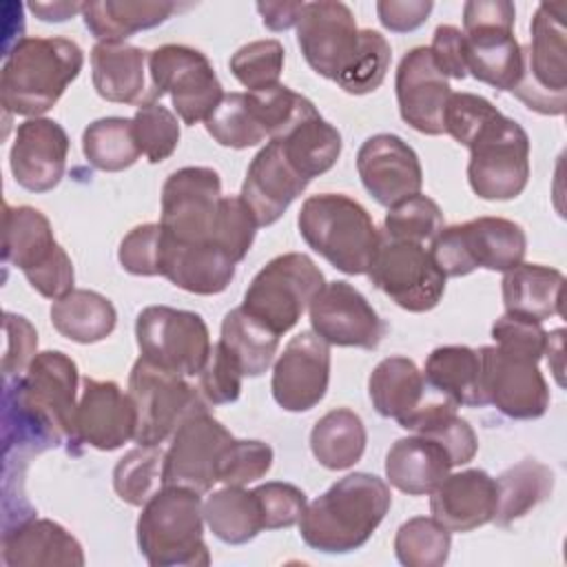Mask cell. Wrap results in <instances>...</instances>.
Here are the masks:
<instances>
[{
    "instance_id": "obj_19",
    "label": "cell",
    "mask_w": 567,
    "mask_h": 567,
    "mask_svg": "<svg viewBox=\"0 0 567 567\" xmlns=\"http://www.w3.org/2000/svg\"><path fill=\"white\" fill-rule=\"evenodd\" d=\"M297 42L315 73L337 80L359 49L354 13L343 2H303L297 22Z\"/></svg>"
},
{
    "instance_id": "obj_21",
    "label": "cell",
    "mask_w": 567,
    "mask_h": 567,
    "mask_svg": "<svg viewBox=\"0 0 567 567\" xmlns=\"http://www.w3.org/2000/svg\"><path fill=\"white\" fill-rule=\"evenodd\" d=\"M330 343L312 330L292 337L272 368V399L286 412L312 410L328 390Z\"/></svg>"
},
{
    "instance_id": "obj_61",
    "label": "cell",
    "mask_w": 567,
    "mask_h": 567,
    "mask_svg": "<svg viewBox=\"0 0 567 567\" xmlns=\"http://www.w3.org/2000/svg\"><path fill=\"white\" fill-rule=\"evenodd\" d=\"M432 7L430 0H379L377 16L388 31L408 33L427 20Z\"/></svg>"
},
{
    "instance_id": "obj_41",
    "label": "cell",
    "mask_w": 567,
    "mask_h": 567,
    "mask_svg": "<svg viewBox=\"0 0 567 567\" xmlns=\"http://www.w3.org/2000/svg\"><path fill=\"white\" fill-rule=\"evenodd\" d=\"M219 343L237 361L244 377H259L277 354L279 334L239 306L224 317Z\"/></svg>"
},
{
    "instance_id": "obj_43",
    "label": "cell",
    "mask_w": 567,
    "mask_h": 567,
    "mask_svg": "<svg viewBox=\"0 0 567 567\" xmlns=\"http://www.w3.org/2000/svg\"><path fill=\"white\" fill-rule=\"evenodd\" d=\"M82 153L86 162L104 173H117L140 159V146L133 133V120L102 117L82 133Z\"/></svg>"
},
{
    "instance_id": "obj_25",
    "label": "cell",
    "mask_w": 567,
    "mask_h": 567,
    "mask_svg": "<svg viewBox=\"0 0 567 567\" xmlns=\"http://www.w3.org/2000/svg\"><path fill=\"white\" fill-rule=\"evenodd\" d=\"M69 135L49 117L24 120L16 128L9 164L18 186L31 193L53 190L66 168Z\"/></svg>"
},
{
    "instance_id": "obj_51",
    "label": "cell",
    "mask_w": 567,
    "mask_h": 567,
    "mask_svg": "<svg viewBox=\"0 0 567 567\" xmlns=\"http://www.w3.org/2000/svg\"><path fill=\"white\" fill-rule=\"evenodd\" d=\"M284 44L279 40H255L239 47L230 58V73L239 84L252 91H264L279 84L284 71Z\"/></svg>"
},
{
    "instance_id": "obj_60",
    "label": "cell",
    "mask_w": 567,
    "mask_h": 567,
    "mask_svg": "<svg viewBox=\"0 0 567 567\" xmlns=\"http://www.w3.org/2000/svg\"><path fill=\"white\" fill-rule=\"evenodd\" d=\"M434 64L445 78L463 80L467 75V47H465V35L458 27L452 24H439L432 35V44L427 47Z\"/></svg>"
},
{
    "instance_id": "obj_57",
    "label": "cell",
    "mask_w": 567,
    "mask_h": 567,
    "mask_svg": "<svg viewBox=\"0 0 567 567\" xmlns=\"http://www.w3.org/2000/svg\"><path fill=\"white\" fill-rule=\"evenodd\" d=\"M159 252H162V226L142 224V226H135L122 239L117 259L122 268L131 275L155 277L159 275Z\"/></svg>"
},
{
    "instance_id": "obj_12",
    "label": "cell",
    "mask_w": 567,
    "mask_h": 567,
    "mask_svg": "<svg viewBox=\"0 0 567 567\" xmlns=\"http://www.w3.org/2000/svg\"><path fill=\"white\" fill-rule=\"evenodd\" d=\"M467 182L481 199L505 202L518 197L529 179V137L503 113L467 146Z\"/></svg>"
},
{
    "instance_id": "obj_48",
    "label": "cell",
    "mask_w": 567,
    "mask_h": 567,
    "mask_svg": "<svg viewBox=\"0 0 567 567\" xmlns=\"http://www.w3.org/2000/svg\"><path fill=\"white\" fill-rule=\"evenodd\" d=\"M392 60L390 42L372 29L359 31V49L346 71L334 80L350 95H365L381 86Z\"/></svg>"
},
{
    "instance_id": "obj_27",
    "label": "cell",
    "mask_w": 567,
    "mask_h": 567,
    "mask_svg": "<svg viewBox=\"0 0 567 567\" xmlns=\"http://www.w3.org/2000/svg\"><path fill=\"white\" fill-rule=\"evenodd\" d=\"M432 518L452 532H472L494 520L496 478L485 470L447 474L430 494Z\"/></svg>"
},
{
    "instance_id": "obj_9",
    "label": "cell",
    "mask_w": 567,
    "mask_h": 567,
    "mask_svg": "<svg viewBox=\"0 0 567 567\" xmlns=\"http://www.w3.org/2000/svg\"><path fill=\"white\" fill-rule=\"evenodd\" d=\"M323 286V272L308 255H277L252 277L241 308L281 337L297 326Z\"/></svg>"
},
{
    "instance_id": "obj_29",
    "label": "cell",
    "mask_w": 567,
    "mask_h": 567,
    "mask_svg": "<svg viewBox=\"0 0 567 567\" xmlns=\"http://www.w3.org/2000/svg\"><path fill=\"white\" fill-rule=\"evenodd\" d=\"M235 261L213 241L175 244L162 233L159 275L193 295H219L235 277Z\"/></svg>"
},
{
    "instance_id": "obj_28",
    "label": "cell",
    "mask_w": 567,
    "mask_h": 567,
    "mask_svg": "<svg viewBox=\"0 0 567 567\" xmlns=\"http://www.w3.org/2000/svg\"><path fill=\"white\" fill-rule=\"evenodd\" d=\"M2 563L9 567H82L84 551L80 540L60 523L29 516L18 520L16 529H4Z\"/></svg>"
},
{
    "instance_id": "obj_4",
    "label": "cell",
    "mask_w": 567,
    "mask_h": 567,
    "mask_svg": "<svg viewBox=\"0 0 567 567\" xmlns=\"http://www.w3.org/2000/svg\"><path fill=\"white\" fill-rule=\"evenodd\" d=\"M204 503L197 492L164 485L137 518L140 554L153 567H204L210 563L204 543Z\"/></svg>"
},
{
    "instance_id": "obj_38",
    "label": "cell",
    "mask_w": 567,
    "mask_h": 567,
    "mask_svg": "<svg viewBox=\"0 0 567 567\" xmlns=\"http://www.w3.org/2000/svg\"><path fill=\"white\" fill-rule=\"evenodd\" d=\"M365 441L361 416L348 408L326 412L310 432L312 456L328 470H348L361 461Z\"/></svg>"
},
{
    "instance_id": "obj_46",
    "label": "cell",
    "mask_w": 567,
    "mask_h": 567,
    "mask_svg": "<svg viewBox=\"0 0 567 567\" xmlns=\"http://www.w3.org/2000/svg\"><path fill=\"white\" fill-rule=\"evenodd\" d=\"M450 532L434 518L414 516L394 536V554L405 567H441L450 556Z\"/></svg>"
},
{
    "instance_id": "obj_17",
    "label": "cell",
    "mask_w": 567,
    "mask_h": 567,
    "mask_svg": "<svg viewBox=\"0 0 567 567\" xmlns=\"http://www.w3.org/2000/svg\"><path fill=\"white\" fill-rule=\"evenodd\" d=\"M478 357L485 399L501 414L532 421L547 412L549 388L538 370V361L501 350L498 346H483Z\"/></svg>"
},
{
    "instance_id": "obj_54",
    "label": "cell",
    "mask_w": 567,
    "mask_h": 567,
    "mask_svg": "<svg viewBox=\"0 0 567 567\" xmlns=\"http://www.w3.org/2000/svg\"><path fill=\"white\" fill-rule=\"evenodd\" d=\"M501 115V111L483 95L452 93L443 113V131L458 144L470 146L472 140Z\"/></svg>"
},
{
    "instance_id": "obj_6",
    "label": "cell",
    "mask_w": 567,
    "mask_h": 567,
    "mask_svg": "<svg viewBox=\"0 0 567 567\" xmlns=\"http://www.w3.org/2000/svg\"><path fill=\"white\" fill-rule=\"evenodd\" d=\"M525 230L505 217H478L441 228L430 255L445 277H463L476 268L507 272L523 264Z\"/></svg>"
},
{
    "instance_id": "obj_64",
    "label": "cell",
    "mask_w": 567,
    "mask_h": 567,
    "mask_svg": "<svg viewBox=\"0 0 567 567\" xmlns=\"http://www.w3.org/2000/svg\"><path fill=\"white\" fill-rule=\"evenodd\" d=\"M563 341H565V330L556 328L551 332L545 334V350L543 354H547V363L558 381V385H563Z\"/></svg>"
},
{
    "instance_id": "obj_39",
    "label": "cell",
    "mask_w": 567,
    "mask_h": 567,
    "mask_svg": "<svg viewBox=\"0 0 567 567\" xmlns=\"http://www.w3.org/2000/svg\"><path fill=\"white\" fill-rule=\"evenodd\" d=\"M551 489H554V472L540 461L525 458L507 467L496 478L494 523L505 527L523 518L538 503L549 498Z\"/></svg>"
},
{
    "instance_id": "obj_10",
    "label": "cell",
    "mask_w": 567,
    "mask_h": 567,
    "mask_svg": "<svg viewBox=\"0 0 567 567\" xmlns=\"http://www.w3.org/2000/svg\"><path fill=\"white\" fill-rule=\"evenodd\" d=\"M148 75L151 91L144 104L171 95L177 117L188 126L206 122L226 95L210 60L186 44L153 49L148 53Z\"/></svg>"
},
{
    "instance_id": "obj_33",
    "label": "cell",
    "mask_w": 567,
    "mask_h": 567,
    "mask_svg": "<svg viewBox=\"0 0 567 567\" xmlns=\"http://www.w3.org/2000/svg\"><path fill=\"white\" fill-rule=\"evenodd\" d=\"M423 377L430 388H434L456 405H487L481 381L478 350H472L467 346L434 348L425 361Z\"/></svg>"
},
{
    "instance_id": "obj_62",
    "label": "cell",
    "mask_w": 567,
    "mask_h": 567,
    "mask_svg": "<svg viewBox=\"0 0 567 567\" xmlns=\"http://www.w3.org/2000/svg\"><path fill=\"white\" fill-rule=\"evenodd\" d=\"M303 2H257L264 24L270 31H286L299 22Z\"/></svg>"
},
{
    "instance_id": "obj_49",
    "label": "cell",
    "mask_w": 567,
    "mask_h": 567,
    "mask_svg": "<svg viewBox=\"0 0 567 567\" xmlns=\"http://www.w3.org/2000/svg\"><path fill=\"white\" fill-rule=\"evenodd\" d=\"M443 228V213L427 195L408 197L388 208L385 239L394 241H432Z\"/></svg>"
},
{
    "instance_id": "obj_13",
    "label": "cell",
    "mask_w": 567,
    "mask_h": 567,
    "mask_svg": "<svg viewBox=\"0 0 567 567\" xmlns=\"http://www.w3.org/2000/svg\"><path fill=\"white\" fill-rule=\"evenodd\" d=\"M135 339L142 359L182 377H197L213 348L206 321L171 306L144 308L135 321Z\"/></svg>"
},
{
    "instance_id": "obj_59",
    "label": "cell",
    "mask_w": 567,
    "mask_h": 567,
    "mask_svg": "<svg viewBox=\"0 0 567 567\" xmlns=\"http://www.w3.org/2000/svg\"><path fill=\"white\" fill-rule=\"evenodd\" d=\"M4 334H7V348H4L2 370H4V381H13L27 372L33 357L38 354L35 352L38 332L24 317L7 312L4 315Z\"/></svg>"
},
{
    "instance_id": "obj_50",
    "label": "cell",
    "mask_w": 567,
    "mask_h": 567,
    "mask_svg": "<svg viewBox=\"0 0 567 567\" xmlns=\"http://www.w3.org/2000/svg\"><path fill=\"white\" fill-rule=\"evenodd\" d=\"M131 120L140 153L151 164H159L175 153L179 144V122L173 111L159 102H148L137 106Z\"/></svg>"
},
{
    "instance_id": "obj_1",
    "label": "cell",
    "mask_w": 567,
    "mask_h": 567,
    "mask_svg": "<svg viewBox=\"0 0 567 567\" xmlns=\"http://www.w3.org/2000/svg\"><path fill=\"white\" fill-rule=\"evenodd\" d=\"M390 505L392 494L383 478L354 472L339 478L306 507L299 520V534L310 549L348 554L370 540Z\"/></svg>"
},
{
    "instance_id": "obj_32",
    "label": "cell",
    "mask_w": 567,
    "mask_h": 567,
    "mask_svg": "<svg viewBox=\"0 0 567 567\" xmlns=\"http://www.w3.org/2000/svg\"><path fill=\"white\" fill-rule=\"evenodd\" d=\"M565 275L543 264H518L507 270L501 290L505 312L543 323L554 315H563Z\"/></svg>"
},
{
    "instance_id": "obj_3",
    "label": "cell",
    "mask_w": 567,
    "mask_h": 567,
    "mask_svg": "<svg viewBox=\"0 0 567 567\" xmlns=\"http://www.w3.org/2000/svg\"><path fill=\"white\" fill-rule=\"evenodd\" d=\"M297 226L303 241L346 275H368L383 241L370 213L341 193L308 197Z\"/></svg>"
},
{
    "instance_id": "obj_22",
    "label": "cell",
    "mask_w": 567,
    "mask_h": 567,
    "mask_svg": "<svg viewBox=\"0 0 567 567\" xmlns=\"http://www.w3.org/2000/svg\"><path fill=\"white\" fill-rule=\"evenodd\" d=\"M357 173L381 206H394L421 193L423 171L414 148L392 133L368 137L357 153Z\"/></svg>"
},
{
    "instance_id": "obj_26",
    "label": "cell",
    "mask_w": 567,
    "mask_h": 567,
    "mask_svg": "<svg viewBox=\"0 0 567 567\" xmlns=\"http://www.w3.org/2000/svg\"><path fill=\"white\" fill-rule=\"evenodd\" d=\"M308 179L290 164L281 144L268 140L252 157L239 197L252 210L257 226L275 224L306 190Z\"/></svg>"
},
{
    "instance_id": "obj_23",
    "label": "cell",
    "mask_w": 567,
    "mask_h": 567,
    "mask_svg": "<svg viewBox=\"0 0 567 567\" xmlns=\"http://www.w3.org/2000/svg\"><path fill=\"white\" fill-rule=\"evenodd\" d=\"M137 410L128 392L115 381L84 379V390L75 410L73 443H84L111 452L135 439Z\"/></svg>"
},
{
    "instance_id": "obj_31",
    "label": "cell",
    "mask_w": 567,
    "mask_h": 567,
    "mask_svg": "<svg viewBox=\"0 0 567 567\" xmlns=\"http://www.w3.org/2000/svg\"><path fill=\"white\" fill-rule=\"evenodd\" d=\"M452 461L443 445L421 434L392 443L385 454V476L390 485L408 496H425L450 474Z\"/></svg>"
},
{
    "instance_id": "obj_47",
    "label": "cell",
    "mask_w": 567,
    "mask_h": 567,
    "mask_svg": "<svg viewBox=\"0 0 567 567\" xmlns=\"http://www.w3.org/2000/svg\"><path fill=\"white\" fill-rule=\"evenodd\" d=\"M204 124L208 135L226 148H248L268 140L246 93H226Z\"/></svg>"
},
{
    "instance_id": "obj_55",
    "label": "cell",
    "mask_w": 567,
    "mask_h": 567,
    "mask_svg": "<svg viewBox=\"0 0 567 567\" xmlns=\"http://www.w3.org/2000/svg\"><path fill=\"white\" fill-rule=\"evenodd\" d=\"M197 377L199 392L208 405H224L239 399L244 374L237 361L219 341L210 348V357Z\"/></svg>"
},
{
    "instance_id": "obj_7",
    "label": "cell",
    "mask_w": 567,
    "mask_h": 567,
    "mask_svg": "<svg viewBox=\"0 0 567 567\" xmlns=\"http://www.w3.org/2000/svg\"><path fill=\"white\" fill-rule=\"evenodd\" d=\"M2 259L22 270L33 290L60 299L73 290V264L55 241L51 221L33 206L4 204Z\"/></svg>"
},
{
    "instance_id": "obj_15",
    "label": "cell",
    "mask_w": 567,
    "mask_h": 567,
    "mask_svg": "<svg viewBox=\"0 0 567 567\" xmlns=\"http://www.w3.org/2000/svg\"><path fill=\"white\" fill-rule=\"evenodd\" d=\"M368 277L383 295L408 312L432 310L441 301L447 279L423 244L385 237Z\"/></svg>"
},
{
    "instance_id": "obj_5",
    "label": "cell",
    "mask_w": 567,
    "mask_h": 567,
    "mask_svg": "<svg viewBox=\"0 0 567 567\" xmlns=\"http://www.w3.org/2000/svg\"><path fill=\"white\" fill-rule=\"evenodd\" d=\"M514 20L516 9L507 0H470L463 7L467 73L509 93L525 71V53L514 35Z\"/></svg>"
},
{
    "instance_id": "obj_53",
    "label": "cell",
    "mask_w": 567,
    "mask_h": 567,
    "mask_svg": "<svg viewBox=\"0 0 567 567\" xmlns=\"http://www.w3.org/2000/svg\"><path fill=\"white\" fill-rule=\"evenodd\" d=\"M272 467V447L264 441L233 439L217 461V483L244 487L268 474Z\"/></svg>"
},
{
    "instance_id": "obj_16",
    "label": "cell",
    "mask_w": 567,
    "mask_h": 567,
    "mask_svg": "<svg viewBox=\"0 0 567 567\" xmlns=\"http://www.w3.org/2000/svg\"><path fill=\"white\" fill-rule=\"evenodd\" d=\"M221 179L208 166H184L162 188V233L175 244H206L221 202Z\"/></svg>"
},
{
    "instance_id": "obj_42",
    "label": "cell",
    "mask_w": 567,
    "mask_h": 567,
    "mask_svg": "<svg viewBox=\"0 0 567 567\" xmlns=\"http://www.w3.org/2000/svg\"><path fill=\"white\" fill-rule=\"evenodd\" d=\"M290 164L310 182L330 171L341 155V135L321 115H315L277 140Z\"/></svg>"
},
{
    "instance_id": "obj_37",
    "label": "cell",
    "mask_w": 567,
    "mask_h": 567,
    "mask_svg": "<svg viewBox=\"0 0 567 567\" xmlns=\"http://www.w3.org/2000/svg\"><path fill=\"white\" fill-rule=\"evenodd\" d=\"M408 432L421 434L436 441L447 452L452 467L470 463L478 452V439L472 425L456 414V403L445 401H425L412 414L399 421Z\"/></svg>"
},
{
    "instance_id": "obj_44",
    "label": "cell",
    "mask_w": 567,
    "mask_h": 567,
    "mask_svg": "<svg viewBox=\"0 0 567 567\" xmlns=\"http://www.w3.org/2000/svg\"><path fill=\"white\" fill-rule=\"evenodd\" d=\"M162 487H164L162 447L137 445L115 463L113 489L124 503L133 507H142Z\"/></svg>"
},
{
    "instance_id": "obj_45",
    "label": "cell",
    "mask_w": 567,
    "mask_h": 567,
    "mask_svg": "<svg viewBox=\"0 0 567 567\" xmlns=\"http://www.w3.org/2000/svg\"><path fill=\"white\" fill-rule=\"evenodd\" d=\"M246 95L268 140H279L301 122L319 115V111L308 97H303L301 93H295L286 84H275L270 89L252 91Z\"/></svg>"
},
{
    "instance_id": "obj_8",
    "label": "cell",
    "mask_w": 567,
    "mask_h": 567,
    "mask_svg": "<svg viewBox=\"0 0 567 567\" xmlns=\"http://www.w3.org/2000/svg\"><path fill=\"white\" fill-rule=\"evenodd\" d=\"M567 2H540L532 18V42L523 47L525 71L512 91L527 109L563 115L567 106Z\"/></svg>"
},
{
    "instance_id": "obj_2",
    "label": "cell",
    "mask_w": 567,
    "mask_h": 567,
    "mask_svg": "<svg viewBox=\"0 0 567 567\" xmlns=\"http://www.w3.org/2000/svg\"><path fill=\"white\" fill-rule=\"evenodd\" d=\"M84 53L69 38H20L7 53L0 73V102L7 113L40 117L80 75Z\"/></svg>"
},
{
    "instance_id": "obj_30",
    "label": "cell",
    "mask_w": 567,
    "mask_h": 567,
    "mask_svg": "<svg viewBox=\"0 0 567 567\" xmlns=\"http://www.w3.org/2000/svg\"><path fill=\"white\" fill-rule=\"evenodd\" d=\"M148 51L126 42H97L91 49V78L97 95L117 104H144Z\"/></svg>"
},
{
    "instance_id": "obj_52",
    "label": "cell",
    "mask_w": 567,
    "mask_h": 567,
    "mask_svg": "<svg viewBox=\"0 0 567 567\" xmlns=\"http://www.w3.org/2000/svg\"><path fill=\"white\" fill-rule=\"evenodd\" d=\"M257 228L259 226L252 210L239 195L221 197L210 241L219 250H224L235 264H239L248 255Z\"/></svg>"
},
{
    "instance_id": "obj_63",
    "label": "cell",
    "mask_w": 567,
    "mask_h": 567,
    "mask_svg": "<svg viewBox=\"0 0 567 567\" xmlns=\"http://www.w3.org/2000/svg\"><path fill=\"white\" fill-rule=\"evenodd\" d=\"M86 2H69V0H33L29 2V9L35 13V18L44 22H64L78 13L84 11Z\"/></svg>"
},
{
    "instance_id": "obj_18",
    "label": "cell",
    "mask_w": 567,
    "mask_h": 567,
    "mask_svg": "<svg viewBox=\"0 0 567 567\" xmlns=\"http://www.w3.org/2000/svg\"><path fill=\"white\" fill-rule=\"evenodd\" d=\"M230 441L233 434L208 410L188 416L164 452V485L208 492L217 483V461Z\"/></svg>"
},
{
    "instance_id": "obj_36",
    "label": "cell",
    "mask_w": 567,
    "mask_h": 567,
    "mask_svg": "<svg viewBox=\"0 0 567 567\" xmlns=\"http://www.w3.org/2000/svg\"><path fill=\"white\" fill-rule=\"evenodd\" d=\"M51 323L62 337L75 343H97L115 330L117 312L104 295L73 288L53 301Z\"/></svg>"
},
{
    "instance_id": "obj_58",
    "label": "cell",
    "mask_w": 567,
    "mask_h": 567,
    "mask_svg": "<svg viewBox=\"0 0 567 567\" xmlns=\"http://www.w3.org/2000/svg\"><path fill=\"white\" fill-rule=\"evenodd\" d=\"M545 330L536 321H527L514 315H503L492 326V337L501 350L540 361L545 350Z\"/></svg>"
},
{
    "instance_id": "obj_14",
    "label": "cell",
    "mask_w": 567,
    "mask_h": 567,
    "mask_svg": "<svg viewBox=\"0 0 567 567\" xmlns=\"http://www.w3.org/2000/svg\"><path fill=\"white\" fill-rule=\"evenodd\" d=\"M4 392L73 443L78 365L60 350L38 352L20 379L4 381Z\"/></svg>"
},
{
    "instance_id": "obj_11",
    "label": "cell",
    "mask_w": 567,
    "mask_h": 567,
    "mask_svg": "<svg viewBox=\"0 0 567 567\" xmlns=\"http://www.w3.org/2000/svg\"><path fill=\"white\" fill-rule=\"evenodd\" d=\"M128 394L137 410V445L159 447L188 416L208 410L199 388L142 357L131 368Z\"/></svg>"
},
{
    "instance_id": "obj_56",
    "label": "cell",
    "mask_w": 567,
    "mask_h": 567,
    "mask_svg": "<svg viewBox=\"0 0 567 567\" xmlns=\"http://www.w3.org/2000/svg\"><path fill=\"white\" fill-rule=\"evenodd\" d=\"M252 492L261 507L264 529L292 527L301 520V516L308 507L306 494L292 483L270 481V483L257 485Z\"/></svg>"
},
{
    "instance_id": "obj_34",
    "label": "cell",
    "mask_w": 567,
    "mask_h": 567,
    "mask_svg": "<svg viewBox=\"0 0 567 567\" xmlns=\"http://www.w3.org/2000/svg\"><path fill=\"white\" fill-rule=\"evenodd\" d=\"M427 381L408 357H388L374 365L368 379L372 408L385 419H405L425 403Z\"/></svg>"
},
{
    "instance_id": "obj_35",
    "label": "cell",
    "mask_w": 567,
    "mask_h": 567,
    "mask_svg": "<svg viewBox=\"0 0 567 567\" xmlns=\"http://www.w3.org/2000/svg\"><path fill=\"white\" fill-rule=\"evenodd\" d=\"M175 9V2L97 0L84 4L82 18L97 42H124L137 31L166 22Z\"/></svg>"
},
{
    "instance_id": "obj_24",
    "label": "cell",
    "mask_w": 567,
    "mask_h": 567,
    "mask_svg": "<svg viewBox=\"0 0 567 567\" xmlns=\"http://www.w3.org/2000/svg\"><path fill=\"white\" fill-rule=\"evenodd\" d=\"M394 89L399 113L405 124L425 135L445 133L443 113L452 91L427 47H414L401 58Z\"/></svg>"
},
{
    "instance_id": "obj_20",
    "label": "cell",
    "mask_w": 567,
    "mask_h": 567,
    "mask_svg": "<svg viewBox=\"0 0 567 567\" xmlns=\"http://www.w3.org/2000/svg\"><path fill=\"white\" fill-rule=\"evenodd\" d=\"M308 312L312 332L330 346L374 350L388 330L370 301L348 281L326 284Z\"/></svg>"
},
{
    "instance_id": "obj_40",
    "label": "cell",
    "mask_w": 567,
    "mask_h": 567,
    "mask_svg": "<svg viewBox=\"0 0 567 567\" xmlns=\"http://www.w3.org/2000/svg\"><path fill=\"white\" fill-rule=\"evenodd\" d=\"M204 520L228 545H244L264 529V516L255 492L224 485L204 501Z\"/></svg>"
}]
</instances>
